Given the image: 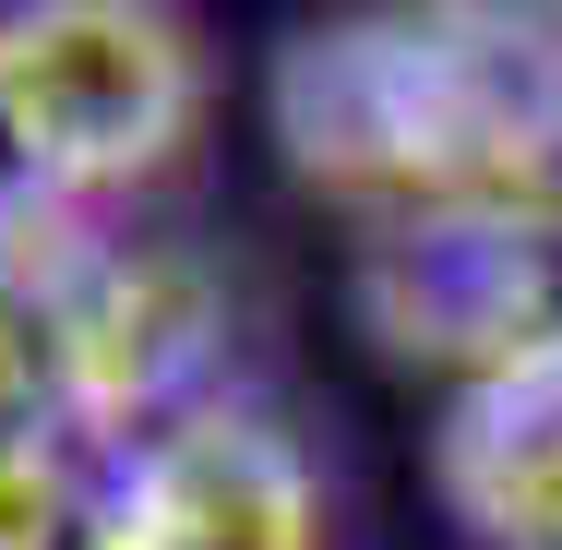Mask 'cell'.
I'll return each instance as SVG.
<instances>
[{
    "label": "cell",
    "instance_id": "8",
    "mask_svg": "<svg viewBox=\"0 0 562 550\" xmlns=\"http://www.w3.org/2000/svg\"><path fill=\"white\" fill-rule=\"evenodd\" d=\"M12 442H72V359L48 263H0V454Z\"/></svg>",
    "mask_w": 562,
    "mask_h": 550
},
{
    "label": "cell",
    "instance_id": "9",
    "mask_svg": "<svg viewBox=\"0 0 562 550\" xmlns=\"http://www.w3.org/2000/svg\"><path fill=\"white\" fill-rule=\"evenodd\" d=\"M72 227H85V204H60V192L36 180V156L12 144V120H0V263H48Z\"/></svg>",
    "mask_w": 562,
    "mask_h": 550
},
{
    "label": "cell",
    "instance_id": "6",
    "mask_svg": "<svg viewBox=\"0 0 562 550\" xmlns=\"http://www.w3.org/2000/svg\"><path fill=\"white\" fill-rule=\"evenodd\" d=\"M431 491L479 550H562V335L443 395Z\"/></svg>",
    "mask_w": 562,
    "mask_h": 550
},
{
    "label": "cell",
    "instance_id": "2",
    "mask_svg": "<svg viewBox=\"0 0 562 550\" xmlns=\"http://www.w3.org/2000/svg\"><path fill=\"white\" fill-rule=\"evenodd\" d=\"M0 120L60 204L156 180L204 120V48L156 0H24L0 12Z\"/></svg>",
    "mask_w": 562,
    "mask_h": 550
},
{
    "label": "cell",
    "instance_id": "7",
    "mask_svg": "<svg viewBox=\"0 0 562 550\" xmlns=\"http://www.w3.org/2000/svg\"><path fill=\"white\" fill-rule=\"evenodd\" d=\"M0 550H120V467L85 442L0 454Z\"/></svg>",
    "mask_w": 562,
    "mask_h": 550
},
{
    "label": "cell",
    "instance_id": "1",
    "mask_svg": "<svg viewBox=\"0 0 562 550\" xmlns=\"http://www.w3.org/2000/svg\"><path fill=\"white\" fill-rule=\"evenodd\" d=\"M276 144L359 227L562 204V12H336L276 48Z\"/></svg>",
    "mask_w": 562,
    "mask_h": 550
},
{
    "label": "cell",
    "instance_id": "4",
    "mask_svg": "<svg viewBox=\"0 0 562 550\" xmlns=\"http://www.w3.org/2000/svg\"><path fill=\"white\" fill-rule=\"evenodd\" d=\"M359 324L383 359L479 383L562 335V204H443V216L359 227Z\"/></svg>",
    "mask_w": 562,
    "mask_h": 550
},
{
    "label": "cell",
    "instance_id": "5",
    "mask_svg": "<svg viewBox=\"0 0 562 550\" xmlns=\"http://www.w3.org/2000/svg\"><path fill=\"white\" fill-rule=\"evenodd\" d=\"M120 550H324V467L263 395L120 454Z\"/></svg>",
    "mask_w": 562,
    "mask_h": 550
},
{
    "label": "cell",
    "instance_id": "3",
    "mask_svg": "<svg viewBox=\"0 0 562 550\" xmlns=\"http://www.w3.org/2000/svg\"><path fill=\"white\" fill-rule=\"evenodd\" d=\"M48 300H60V359H72V442L85 454H144L180 419H204L239 395V312L227 276L192 239H120V227H72L48 251Z\"/></svg>",
    "mask_w": 562,
    "mask_h": 550
}]
</instances>
